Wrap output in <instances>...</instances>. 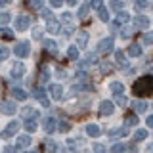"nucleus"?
<instances>
[{
	"label": "nucleus",
	"mask_w": 153,
	"mask_h": 153,
	"mask_svg": "<svg viewBox=\"0 0 153 153\" xmlns=\"http://www.w3.org/2000/svg\"><path fill=\"white\" fill-rule=\"evenodd\" d=\"M136 96H147L153 92V76H140L132 86Z\"/></svg>",
	"instance_id": "1"
},
{
	"label": "nucleus",
	"mask_w": 153,
	"mask_h": 153,
	"mask_svg": "<svg viewBox=\"0 0 153 153\" xmlns=\"http://www.w3.org/2000/svg\"><path fill=\"white\" fill-rule=\"evenodd\" d=\"M16 111H17L16 102H10V100L0 102V113H4V115H16Z\"/></svg>",
	"instance_id": "2"
},
{
	"label": "nucleus",
	"mask_w": 153,
	"mask_h": 153,
	"mask_svg": "<svg viewBox=\"0 0 153 153\" xmlns=\"http://www.w3.org/2000/svg\"><path fill=\"white\" fill-rule=\"evenodd\" d=\"M13 52H16L17 57H27L31 54V44H29V42H17L16 48H13Z\"/></svg>",
	"instance_id": "3"
},
{
	"label": "nucleus",
	"mask_w": 153,
	"mask_h": 153,
	"mask_svg": "<svg viewBox=\"0 0 153 153\" xmlns=\"http://www.w3.org/2000/svg\"><path fill=\"white\" fill-rule=\"evenodd\" d=\"M29 25H31V17L21 13V16L16 17V31H27Z\"/></svg>",
	"instance_id": "4"
},
{
	"label": "nucleus",
	"mask_w": 153,
	"mask_h": 153,
	"mask_svg": "<svg viewBox=\"0 0 153 153\" xmlns=\"http://www.w3.org/2000/svg\"><path fill=\"white\" fill-rule=\"evenodd\" d=\"M113 52V38H103V40L98 42V54H109Z\"/></svg>",
	"instance_id": "5"
},
{
	"label": "nucleus",
	"mask_w": 153,
	"mask_h": 153,
	"mask_svg": "<svg viewBox=\"0 0 153 153\" xmlns=\"http://www.w3.org/2000/svg\"><path fill=\"white\" fill-rule=\"evenodd\" d=\"M48 92H50V98H52V100L59 102V100L63 98V86H61V84H50Z\"/></svg>",
	"instance_id": "6"
},
{
	"label": "nucleus",
	"mask_w": 153,
	"mask_h": 153,
	"mask_svg": "<svg viewBox=\"0 0 153 153\" xmlns=\"http://www.w3.org/2000/svg\"><path fill=\"white\" fill-rule=\"evenodd\" d=\"M33 96H35L36 100H40V103L44 105V107H50V100L46 98V90L40 88V86H36L35 90H33Z\"/></svg>",
	"instance_id": "7"
},
{
	"label": "nucleus",
	"mask_w": 153,
	"mask_h": 153,
	"mask_svg": "<svg viewBox=\"0 0 153 153\" xmlns=\"http://www.w3.org/2000/svg\"><path fill=\"white\" fill-rule=\"evenodd\" d=\"M113 111H115L113 102H109V100H103V102H100V113H102L103 117H109V115H113Z\"/></svg>",
	"instance_id": "8"
},
{
	"label": "nucleus",
	"mask_w": 153,
	"mask_h": 153,
	"mask_svg": "<svg viewBox=\"0 0 153 153\" xmlns=\"http://www.w3.org/2000/svg\"><path fill=\"white\" fill-rule=\"evenodd\" d=\"M12 76L13 79H23V75H25V65L21 63V61H16V63L12 65Z\"/></svg>",
	"instance_id": "9"
},
{
	"label": "nucleus",
	"mask_w": 153,
	"mask_h": 153,
	"mask_svg": "<svg viewBox=\"0 0 153 153\" xmlns=\"http://www.w3.org/2000/svg\"><path fill=\"white\" fill-rule=\"evenodd\" d=\"M19 130V123L17 121H12V123H8V126L2 130V138H12L13 134H16Z\"/></svg>",
	"instance_id": "10"
},
{
	"label": "nucleus",
	"mask_w": 153,
	"mask_h": 153,
	"mask_svg": "<svg viewBox=\"0 0 153 153\" xmlns=\"http://www.w3.org/2000/svg\"><path fill=\"white\" fill-rule=\"evenodd\" d=\"M56 123H57V121H56L54 117H46L44 121H42V126H44V132L52 134V132H54L56 128H57V124H56Z\"/></svg>",
	"instance_id": "11"
},
{
	"label": "nucleus",
	"mask_w": 153,
	"mask_h": 153,
	"mask_svg": "<svg viewBox=\"0 0 153 153\" xmlns=\"http://www.w3.org/2000/svg\"><path fill=\"white\" fill-rule=\"evenodd\" d=\"M134 25H136V29H147L149 27V19L146 16H136L134 17Z\"/></svg>",
	"instance_id": "12"
},
{
	"label": "nucleus",
	"mask_w": 153,
	"mask_h": 153,
	"mask_svg": "<svg viewBox=\"0 0 153 153\" xmlns=\"http://www.w3.org/2000/svg\"><path fill=\"white\" fill-rule=\"evenodd\" d=\"M31 140H33V138L29 136V134H21V136H17L16 146L17 147H29V146H31Z\"/></svg>",
	"instance_id": "13"
},
{
	"label": "nucleus",
	"mask_w": 153,
	"mask_h": 153,
	"mask_svg": "<svg viewBox=\"0 0 153 153\" xmlns=\"http://www.w3.org/2000/svg\"><path fill=\"white\" fill-rule=\"evenodd\" d=\"M88 31H79L76 33V46L79 48H82V46H86V42H88Z\"/></svg>",
	"instance_id": "14"
},
{
	"label": "nucleus",
	"mask_w": 153,
	"mask_h": 153,
	"mask_svg": "<svg viewBox=\"0 0 153 153\" xmlns=\"http://www.w3.org/2000/svg\"><path fill=\"white\" fill-rule=\"evenodd\" d=\"M46 31L48 33H52V35H56V33H61V23L59 21H48L46 23Z\"/></svg>",
	"instance_id": "15"
},
{
	"label": "nucleus",
	"mask_w": 153,
	"mask_h": 153,
	"mask_svg": "<svg viewBox=\"0 0 153 153\" xmlns=\"http://www.w3.org/2000/svg\"><path fill=\"white\" fill-rule=\"evenodd\" d=\"M132 107H134V111H136V113H146L147 111V103L143 102V100H134Z\"/></svg>",
	"instance_id": "16"
},
{
	"label": "nucleus",
	"mask_w": 153,
	"mask_h": 153,
	"mask_svg": "<svg viewBox=\"0 0 153 153\" xmlns=\"http://www.w3.org/2000/svg\"><path fill=\"white\" fill-rule=\"evenodd\" d=\"M128 19H130V16H128L126 12H119L117 19H115V27H119V25H124V23H128Z\"/></svg>",
	"instance_id": "17"
},
{
	"label": "nucleus",
	"mask_w": 153,
	"mask_h": 153,
	"mask_svg": "<svg viewBox=\"0 0 153 153\" xmlns=\"http://www.w3.org/2000/svg\"><path fill=\"white\" fill-rule=\"evenodd\" d=\"M12 94H13V98H16V100H19V102H25V100H27V92L23 88H13Z\"/></svg>",
	"instance_id": "18"
},
{
	"label": "nucleus",
	"mask_w": 153,
	"mask_h": 153,
	"mask_svg": "<svg viewBox=\"0 0 153 153\" xmlns=\"http://www.w3.org/2000/svg\"><path fill=\"white\" fill-rule=\"evenodd\" d=\"M86 134H88V136H92V138H98L100 136V126L98 124H88V126H86Z\"/></svg>",
	"instance_id": "19"
},
{
	"label": "nucleus",
	"mask_w": 153,
	"mask_h": 153,
	"mask_svg": "<svg viewBox=\"0 0 153 153\" xmlns=\"http://www.w3.org/2000/svg\"><path fill=\"white\" fill-rule=\"evenodd\" d=\"M109 90H111L113 94H124V86H123V82H117V80L109 84Z\"/></svg>",
	"instance_id": "20"
},
{
	"label": "nucleus",
	"mask_w": 153,
	"mask_h": 153,
	"mask_svg": "<svg viewBox=\"0 0 153 153\" xmlns=\"http://www.w3.org/2000/svg\"><path fill=\"white\" fill-rule=\"evenodd\" d=\"M79 54H80V52H79V46H69V50H67V56H69V59H79Z\"/></svg>",
	"instance_id": "21"
},
{
	"label": "nucleus",
	"mask_w": 153,
	"mask_h": 153,
	"mask_svg": "<svg viewBox=\"0 0 153 153\" xmlns=\"http://www.w3.org/2000/svg\"><path fill=\"white\" fill-rule=\"evenodd\" d=\"M128 56H132V57H140V56H142V46L132 44L130 48H128Z\"/></svg>",
	"instance_id": "22"
},
{
	"label": "nucleus",
	"mask_w": 153,
	"mask_h": 153,
	"mask_svg": "<svg viewBox=\"0 0 153 153\" xmlns=\"http://www.w3.org/2000/svg\"><path fill=\"white\" fill-rule=\"evenodd\" d=\"M27 4L31 10H42L44 8V0H27Z\"/></svg>",
	"instance_id": "23"
},
{
	"label": "nucleus",
	"mask_w": 153,
	"mask_h": 153,
	"mask_svg": "<svg viewBox=\"0 0 153 153\" xmlns=\"http://www.w3.org/2000/svg\"><path fill=\"white\" fill-rule=\"evenodd\" d=\"M73 90L75 92H90V84H86V82H79V84H73Z\"/></svg>",
	"instance_id": "24"
},
{
	"label": "nucleus",
	"mask_w": 153,
	"mask_h": 153,
	"mask_svg": "<svg viewBox=\"0 0 153 153\" xmlns=\"http://www.w3.org/2000/svg\"><path fill=\"white\" fill-rule=\"evenodd\" d=\"M146 138H147V130H146V128H138L136 134H134V140L142 142V140H146Z\"/></svg>",
	"instance_id": "25"
},
{
	"label": "nucleus",
	"mask_w": 153,
	"mask_h": 153,
	"mask_svg": "<svg viewBox=\"0 0 153 153\" xmlns=\"http://www.w3.org/2000/svg\"><path fill=\"white\" fill-rule=\"evenodd\" d=\"M115 103H117L119 107H124V105L128 103L126 96H124V94H115Z\"/></svg>",
	"instance_id": "26"
},
{
	"label": "nucleus",
	"mask_w": 153,
	"mask_h": 153,
	"mask_svg": "<svg viewBox=\"0 0 153 153\" xmlns=\"http://www.w3.org/2000/svg\"><path fill=\"white\" fill-rule=\"evenodd\" d=\"M44 147H46L48 153H56V151H57V143H56L54 140H46V142H44Z\"/></svg>",
	"instance_id": "27"
},
{
	"label": "nucleus",
	"mask_w": 153,
	"mask_h": 153,
	"mask_svg": "<svg viewBox=\"0 0 153 153\" xmlns=\"http://www.w3.org/2000/svg\"><path fill=\"white\" fill-rule=\"evenodd\" d=\"M115 61H117L121 67H126V61H124V54L121 50H115Z\"/></svg>",
	"instance_id": "28"
},
{
	"label": "nucleus",
	"mask_w": 153,
	"mask_h": 153,
	"mask_svg": "<svg viewBox=\"0 0 153 153\" xmlns=\"http://www.w3.org/2000/svg\"><path fill=\"white\" fill-rule=\"evenodd\" d=\"M25 130H27V132H35V130H36L35 119H27V121H25Z\"/></svg>",
	"instance_id": "29"
},
{
	"label": "nucleus",
	"mask_w": 153,
	"mask_h": 153,
	"mask_svg": "<svg viewBox=\"0 0 153 153\" xmlns=\"http://www.w3.org/2000/svg\"><path fill=\"white\" fill-rule=\"evenodd\" d=\"M109 134H111V136H126V134H128V128L126 126H121V128H117V130H111V132H109Z\"/></svg>",
	"instance_id": "30"
},
{
	"label": "nucleus",
	"mask_w": 153,
	"mask_h": 153,
	"mask_svg": "<svg viewBox=\"0 0 153 153\" xmlns=\"http://www.w3.org/2000/svg\"><path fill=\"white\" fill-rule=\"evenodd\" d=\"M0 36H2V38H6V40H12V38H13V33L10 31V29L2 27V29H0Z\"/></svg>",
	"instance_id": "31"
},
{
	"label": "nucleus",
	"mask_w": 153,
	"mask_h": 153,
	"mask_svg": "<svg viewBox=\"0 0 153 153\" xmlns=\"http://www.w3.org/2000/svg\"><path fill=\"white\" fill-rule=\"evenodd\" d=\"M124 151H126L124 143H115V146H111V153H124Z\"/></svg>",
	"instance_id": "32"
},
{
	"label": "nucleus",
	"mask_w": 153,
	"mask_h": 153,
	"mask_svg": "<svg viewBox=\"0 0 153 153\" xmlns=\"http://www.w3.org/2000/svg\"><path fill=\"white\" fill-rule=\"evenodd\" d=\"M123 6H124L123 0H111V8L117 10V12H123Z\"/></svg>",
	"instance_id": "33"
},
{
	"label": "nucleus",
	"mask_w": 153,
	"mask_h": 153,
	"mask_svg": "<svg viewBox=\"0 0 153 153\" xmlns=\"http://www.w3.org/2000/svg\"><path fill=\"white\" fill-rule=\"evenodd\" d=\"M44 46H46V50H50V52H56V40H52V38H48V40H44Z\"/></svg>",
	"instance_id": "34"
},
{
	"label": "nucleus",
	"mask_w": 153,
	"mask_h": 153,
	"mask_svg": "<svg viewBox=\"0 0 153 153\" xmlns=\"http://www.w3.org/2000/svg\"><path fill=\"white\" fill-rule=\"evenodd\" d=\"M147 6H149L147 0H136V2H134V8H136V10H143V8H147Z\"/></svg>",
	"instance_id": "35"
},
{
	"label": "nucleus",
	"mask_w": 153,
	"mask_h": 153,
	"mask_svg": "<svg viewBox=\"0 0 153 153\" xmlns=\"http://www.w3.org/2000/svg\"><path fill=\"white\" fill-rule=\"evenodd\" d=\"M138 124V117L136 115H128L126 117V126H136Z\"/></svg>",
	"instance_id": "36"
},
{
	"label": "nucleus",
	"mask_w": 153,
	"mask_h": 153,
	"mask_svg": "<svg viewBox=\"0 0 153 153\" xmlns=\"http://www.w3.org/2000/svg\"><path fill=\"white\" fill-rule=\"evenodd\" d=\"M90 8H92V10H98V12H100V10L103 8V0H92V2H90Z\"/></svg>",
	"instance_id": "37"
},
{
	"label": "nucleus",
	"mask_w": 153,
	"mask_h": 153,
	"mask_svg": "<svg viewBox=\"0 0 153 153\" xmlns=\"http://www.w3.org/2000/svg\"><path fill=\"white\" fill-rule=\"evenodd\" d=\"M100 69H102L103 75H107V73H111V71H113V65H111V63H105V61H103V63L100 65Z\"/></svg>",
	"instance_id": "38"
},
{
	"label": "nucleus",
	"mask_w": 153,
	"mask_h": 153,
	"mask_svg": "<svg viewBox=\"0 0 153 153\" xmlns=\"http://www.w3.org/2000/svg\"><path fill=\"white\" fill-rule=\"evenodd\" d=\"M88 10H90V4H82V6L79 8V17H86Z\"/></svg>",
	"instance_id": "39"
},
{
	"label": "nucleus",
	"mask_w": 153,
	"mask_h": 153,
	"mask_svg": "<svg viewBox=\"0 0 153 153\" xmlns=\"http://www.w3.org/2000/svg\"><path fill=\"white\" fill-rule=\"evenodd\" d=\"M61 21L69 25V23L73 21V13H69V12H63V13H61Z\"/></svg>",
	"instance_id": "40"
},
{
	"label": "nucleus",
	"mask_w": 153,
	"mask_h": 153,
	"mask_svg": "<svg viewBox=\"0 0 153 153\" xmlns=\"http://www.w3.org/2000/svg\"><path fill=\"white\" fill-rule=\"evenodd\" d=\"M8 56H10V50H8L6 46H0V61L8 59Z\"/></svg>",
	"instance_id": "41"
},
{
	"label": "nucleus",
	"mask_w": 153,
	"mask_h": 153,
	"mask_svg": "<svg viewBox=\"0 0 153 153\" xmlns=\"http://www.w3.org/2000/svg\"><path fill=\"white\" fill-rule=\"evenodd\" d=\"M143 44H153V31H147L143 35Z\"/></svg>",
	"instance_id": "42"
},
{
	"label": "nucleus",
	"mask_w": 153,
	"mask_h": 153,
	"mask_svg": "<svg viewBox=\"0 0 153 153\" xmlns=\"http://www.w3.org/2000/svg\"><path fill=\"white\" fill-rule=\"evenodd\" d=\"M10 19H12V16H10L8 12L0 13V23H2V25H6V23H10Z\"/></svg>",
	"instance_id": "43"
},
{
	"label": "nucleus",
	"mask_w": 153,
	"mask_h": 153,
	"mask_svg": "<svg viewBox=\"0 0 153 153\" xmlns=\"http://www.w3.org/2000/svg\"><path fill=\"white\" fill-rule=\"evenodd\" d=\"M42 17H44L46 21H54V13H52L50 10H42Z\"/></svg>",
	"instance_id": "44"
},
{
	"label": "nucleus",
	"mask_w": 153,
	"mask_h": 153,
	"mask_svg": "<svg viewBox=\"0 0 153 153\" xmlns=\"http://www.w3.org/2000/svg\"><path fill=\"white\" fill-rule=\"evenodd\" d=\"M98 13H100V19H102V21H109V13H107V10H105V8H102Z\"/></svg>",
	"instance_id": "45"
},
{
	"label": "nucleus",
	"mask_w": 153,
	"mask_h": 153,
	"mask_svg": "<svg viewBox=\"0 0 153 153\" xmlns=\"http://www.w3.org/2000/svg\"><path fill=\"white\" fill-rule=\"evenodd\" d=\"M57 128H59L61 132H67V130H69V128H71V124L67 123V121H61L59 124H57Z\"/></svg>",
	"instance_id": "46"
},
{
	"label": "nucleus",
	"mask_w": 153,
	"mask_h": 153,
	"mask_svg": "<svg viewBox=\"0 0 153 153\" xmlns=\"http://www.w3.org/2000/svg\"><path fill=\"white\" fill-rule=\"evenodd\" d=\"M40 36H42V29H40V27H35V29H33V38H35V40H38Z\"/></svg>",
	"instance_id": "47"
},
{
	"label": "nucleus",
	"mask_w": 153,
	"mask_h": 153,
	"mask_svg": "<svg viewBox=\"0 0 153 153\" xmlns=\"http://www.w3.org/2000/svg\"><path fill=\"white\" fill-rule=\"evenodd\" d=\"M48 2H50L52 8H61V4H63L65 0H48Z\"/></svg>",
	"instance_id": "48"
},
{
	"label": "nucleus",
	"mask_w": 153,
	"mask_h": 153,
	"mask_svg": "<svg viewBox=\"0 0 153 153\" xmlns=\"http://www.w3.org/2000/svg\"><path fill=\"white\" fill-rule=\"evenodd\" d=\"M92 149H94L96 153H103V151H105V147L102 146V143H94V146H92Z\"/></svg>",
	"instance_id": "49"
},
{
	"label": "nucleus",
	"mask_w": 153,
	"mask_h": 153,
	"mask_svg": "<svg viewBox=\"0 0 153 153\" xmlns=\"http://www.w3.org/2000/svg\"><path fill=\"white\" fill-rule=\"evenodd\" d=\"M40 79H42V82H46V80L50 79V71H48V69H46V71H42V76H40Z\"/></svg>",
	"instance_id": "50"
},
{
	"label": "nucleus",
	"mask_w": 153,
	"mask_h": 153,
	"mask_svg": "<svg viewBox=\"0 0 153 153\" xmlns=\"http://www.w3.org/2000/svg\"><path fill=\"white\" fill-rule=\"evenodd\" d=\"M76 76H79L80 80H84V79H86V71H82V69H79V71H76Z\"/></svg>",
	"instance_id": "51"
},
{
	"label": "nucleus",
	"mask_w": 153,
	"mask_h": 153,
	"mask_svg": "<svg viewBox=\"0 0 153 153\" xmlns=\"http://www.w3.org/2000/svg\"><path fill=\"white\" fill-rule=\"evenodd\" d=\"M130 35H132V31H130V29H124V33L121 31V36H124V38H128Z\"/></svg>",
	"instance_id": "52"
},
{
	"label": "nucleus",
	"mask_w": 153,
	"mask_h": 153,
	"mask_svg": "<svg viewBox=\"0 0 153 153\" xmlns=\"http://www.w3.org/2000/svg\"><path fill=\"white\" fill-rule=\"evenodd\" d=\"M4 153H16V147H12V146H6V147H4Z\"/></svg>",
	"instance_id": "53"
},
{
	"label": "nucleus",
	"mask_w": 153,
	"mask_h": 153,
	"mask_svg": "<svg viewBox=\"0 0 153 153\" xmlns=\"http://www.w3.org/2000/svg\"><path fill=\"white\" fill-rule=\"evenodd\" d=\"M147 126H149V128H153V115H149V117H147Z\"/></svg>",
	"instance_id": "54"
},
{
	"label": "nucleus",
	"mask_w": 153,
	"mask_h": 153,
	"mask_svg": "<svg viewBox=\"0 0 153 153\" xmlns=\"http://www.w3.org/2000/svg\"><path fill=\"white\" fill-rule=\"evenodd\" d=\"M12 4V0H0V6H10Z\"/></svg>",
	"instance_id": "55"
},
{
	"label": "nucleus",
	"mask_w": 153,
	"mask_h": 153,
	"mask_svg": "<svg viewBox=\"0 0 153 153\" xmlns=\"http://www.w3.org/2000/svg\"><path fill=\"white\" fill-rule=\"evenodd\" d=\"M65 2L69 4V6H75V4H76V0H65Z\"/></svg>",
	"instance_id": "56"
},
{
	"label": "nucleus",
	"mask_w": 153,
	"mask_h": 153,
	"mask_svg": "<svg viewBox=\"0 0 153 153\" xmlns=\"http://www.w3.org/2000/svg\"><path fill=\"white\" fill-rule=\"evenodd\" d=\"M147 153H153V146H149V147H147Z\"/></svg>",
	"instance_id": "57"
},
{
	"label": "nucleus",
	"mask_w": 153,
	"mask_h": 153,
	"mask_svg": "<svg viewBox=\"0 0 153 153\" xmlns=\"http://www.w3.org/2000/svg\"><path fill=\"white\" fill-rule=\"evenodd\" d=\"M29 153H38V151H29Z\"/></svg>",
	"instance_id": "58"
},
{
	"label": "nucleus",
	"mask_w": 153,
	"mask_h": 153,
	"mask_svg": "<svg viewBox=\"0 0 153 153\" xmlns=\"http://www.w3.org/2000/svg\"><path fill=\"white\" fill-rule=\"evenodd\" d=\"M65 153H73V151H65Z\"/></svg>",
	"instance_id": "59"
},
{
	"label": "nucleus",
	"mask_w": 153,
	"mask_h": 153,
	"mask_svg": "<svg viewBox=\"0 0 153 153\" xmlns=\"http://www.w3.org/2000/svg\"><path fill=\"white\" fill-rule=\"evenodd\" d=\"M151 8H153V4H151Z\"/></svg>",
	"instance_id": "60"
}]
</instances>
